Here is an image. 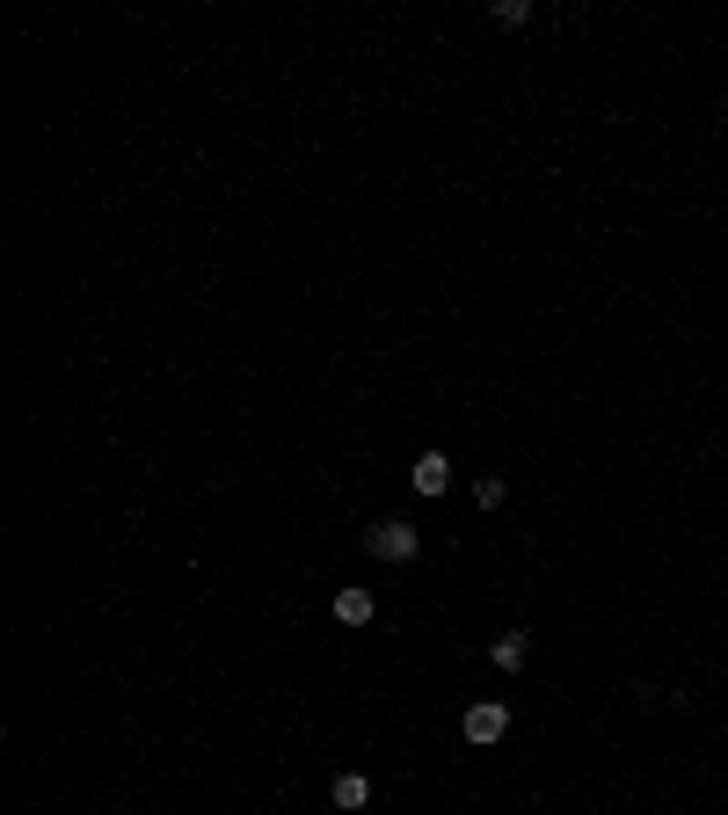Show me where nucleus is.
Here are the masks:
<instances>
[{"label": "nucleus", "mask_w": 728, "mask_h": 815, "mask_svg": "<svg viewBox=\"0 0 728 815\" xmlns=\"http://www.w3.org/2000/svg\"><path fill=\"white\" fill-rule=\"evenodd\" d=\"M444 488H452V459L423 452V459H415V496H444Z\"/></svg>", "instance_id": "7ed1b4c3"}, {"label": "nucleus", "mask_w": 728, "mask_h": 815, "mask_svg": "<svg viewBox=\"0 0 728 815\" xmlns=\"http://www.w3.org/2000/svg\"><path fill=\"white\" fill-rule=\"evenodd\" d=\"M364 553H372V561H415V553H423V531L401 525V517H387V525L364 531Z\"/></svg>", "instance_id": "f257e3e1"}, {"label": "nucleus", "mask_w": 728, "mask_h": 815, "mask_svg": "<svg viewBox=\"0 0 728 815\" xmlns=\"http://www.w3.org/2000/svg\"><path fill=\"white\" fill-rule=\"evenodd\" d=\"M372 801V779L364 772H336V808H364Z\"/></svg>", "instance_id": "39448f33"}, {"label": "nucleus", "mask_w": 728, "mask_h": 815, "mask_svg": "<svg viewBox=\"0 0 728 815\" xmlns=\"http://www.w3.org/2000/svg\"><path fill=\"white\" fill-rule=\"evenodd\" d=\"M525 634H503V641H488V663H495V670H517V663H525Z\"/></svg>", "instance_id": "423d86ee"}, {"label": "nucleus", "mask_w": 728, "mask_h": 815, "mask_svg": "<svg viewBox=\"0 0 728 815\" xmlns=\"http://www.w3.org/2000/svg\"><path fill=\"white\" fill-rule=\"evenodd\" d=\"M488 15H495V23H503V29H517V23H525V15H532V8H525V0H495Z\"/></svg>", "instance_id": "0eeeda50"}, {"label": "nucleus", "mask_w": 728, "mask_h": 815, "mask_svg": "<svg viewBox=\"0 0 728 815\" xmlns=\"http://www.w3.org/2000/svg\"><path fill=\"white\" fill-rule=\"evenodd\" d=\"M474 503H481V510H495V503H503V480H495V474H481V480H474Z\"/></svg>", "instance_id": "6e6552de"}, {"label": "nucleus", "mask_w": 728, "mask_h": 815, "mask_svg": "<svg viewBox=\"0 0 728 815\" xmlns=\"http://www.w3.org/2000/svg\"><path fill=\"white\" fill-rule=\"evenodd\" d=\"M336 619H342V626H372V590H357V582H350V590H336Z\"/></svg>", "instance_id": "20e7f679"}, {"label": "nucleus", "mask_w": 728, "mask_h": 815, "mask_svg": "<svg viewBox=\"0 0 728 815\" xmlns=\"http://www.w3.org/2000/svg\"><path fill=\"white\" fill-rule=\"evenodd\" d=\"M503 736H510V706H503V699H481V706H466V743H503Z\"/></svg>", "instance_id": "f03ea898"}]
</instances>
